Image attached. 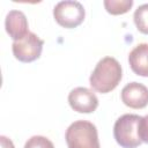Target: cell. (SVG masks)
I'll return each mask as SVG.
<instances>
[{
	"mask_svg": "<svg viewBox=\"0 0 148 148\" xmlns=\"http://www.w3.org/2000/svg\"><path fill=\"white\" fill-rule=\"evenodd\" d=\"M121 76V66L118 60L112 57H104L97 62L90 75L89 82L94 90L101 94H106L112 91L119 84Z\"/></svg>",
	"mask_w": 148,
	"mask_h": 148,
	"instance_id": "cell-1",
	"label": "cell"
},
{
	"mask_svg": "<svg viewBox=\"0 0 148 148\" xmlns=\"http://www.w3.org/2000/svg\"><path fill=\"white\" fill-rule=\"evenodd\" d=\"M71 108L80 113H91L98 106V98L90 89L84 87L74 88L68 95Z\"/></svg>",
	"mask_w": 148,
	"mask_h": 148,
	"instance_id": "cell-6",
	"label": "cell"
},
{
	"mask_svg": "<svg viewBox=\"0 0 148 148\" xmlns=\"http://www.w3.org/2000/svg\"><path fill=\"white\" fill-rule=\"evenodd\" d=\"M133 6L132 0H105L104 7L108 13L112 15H120L127 13Z\"/></svg>",
	"mask_w": 148,
	"mask_h": 148,
	"instance_id": "cell-10",
	"label": "cell"
},
{
	"mask_svg": "<svg viewBox=\"0 0 148 148\" xmlns=\"http://www.w3.org/2000/svg\"><path fill=\"white\" fill-rule=\"evenodd\" d=\"M53 16L59 25L72 29L83 22L86 12L79 1H60L53 8Z\"/></svg>",
	"mask_w": 148,
	"mask_h": 148,
	"instance_id": "cell-4",
	"label": "cell"
},
{
	"mask_svg": "<svg viewBox=\"0 0 148 148\" xmlns=\"http://www.w3.org/2000/svg\"><path fill=\"white\" fill-rule=\"evenodd\" d=\"M121 101L132 109H143L148 105V88L139 82L127 83L121 90Z\"/></svg>",
	"mask_w": 148,
	"mask_h": 148,
	"instance_id": "cell-7",
	"label": "cell"
},
{
	"mask_svg": "<svg viewBox=\"0 0 148 148\" xmlns=\"http://www.w3.org/2000/svg\"><path fill=\"white\" fill-rule=\"evenodd\" d=\"M142 117L133 113H126L119 117L113 126V136L117 143L123 148H136L142 141L139 135Z\"/></svg>",
	"mask_w": 148,
	"mask_h": 148,
	"instance_id": "cell-2",
	"label": "cell"
},
{
	"mask_svg": "<svg viewBox=\"0 0 148 148\" xmlns=\"http://www.w3.org/2000/svg\"><path fill=\"white\" fill-rule=\"evenodd\" d=\"M5 27L7 34L14 42L22 39L29 34L27 17L21 10H10L6 16Z\"/></svg>",
	"mask_w": 148,
	"mask_h": 148,
	"instance_id": "cell-8",
	"label": "cell"
},
{
	"mask_svg": "<svg viewBox=\"0 0 148 148\" xmlns=\"http://www.w3.org/2000/svg\"><path fill=\"white\" fill-rule=\"evenodd\" d=\"M139 135H140V139L142 142L148 143V114L142 117V119H141Z\"/></svg>",
	"mask_w": 148,
	"mask_h": 148,
	"instance_id": "cell-13",
	"label": "cell"
},
{
	"mask_svg": "<svg viewBox=\"0 0 148 148\" xmlns=\"http://www.w3.org/2000/svg\"><path fill=\"white\" fill-rule=\"evenodd\" d=\"M68 148H99L96 126L87 120H76L69 125L65 135Z\"/></svg>",
	"mask_w": 148,
	"mask_h": 148,
	"instance_id": "cell-3",
	"label": "cell"
},
{
	"mask_svg": "<svg viewBox=\"0 0 148 148\" xmlns=\"http://www.w3.org/2000/svg\"><path fill=\"white\" fill-rule=\"evenodd\" d=\"M133 20L136 25V29L140 32L148 35V3L141 5L135 9Z\"/></svg>",
	"mask_w": 148,
	"mask_h": 148,
	"instance_id": "cell-11",
	"label": "cell"
},
{
	"mask_svg": "<svg viewBox=\"0 0 148 148\" xmlns=\"http://www.w3.org/2000/svg\"><path fill=\"white\" fill-rule=\"evenodd\" d=\"M128 62L136 75L148 77V44L141 43L136 45L130 52Z\"/></svg>",
	"mask_w": 148,
	"mask_h": 148,
	"instance_id": "cell-9",
	"label": "cell"
},
{
	"mask_svg": "<svg viewBox=\"0 0 148 148\" xmlns=\"http://www.w3.org/2000/svg\"><path fill=\"white\" fill-rule=\"evenodd\" d=\"M44 40L36 34L30 32L20 40H15L12 45L14 57L21 62H31L40 57Z\"/></svg>",
	"mask_w": 148,
	"mask_h": 148,
	"instance_id": "cell-5",
	"label": "cell"
},
{
	"mask_svg": "<svg viewBox=\"0 0 148 148\" xmlns=\"http://www.w3.org/2000/svg\"><path fill=\"white\" fill-rule=\"evenodd\" d=\"M0 143H1V148H15L12 140L6 138L5 135H1L0 136Z\"/></svg>",
	"mask_w": 148,
	"mask_h": 148,
	"instance_id": "cell-14",
	"label": "cell"
},
{
	"mask_svg": "<svg viewBox=\"0 0 148 148\" xmlns=\"http://www.w3.org/2000/svg\"><path fill=\"white\" fill-rule=\"evenodd\" d=\"M24 148H54V146L47 138L42 135H34L25 142Z\"/></svg>",
	"mask_w": 148,
	"mask_h": 148,
	"instance_id": "cell-12",
	"label": "cell"
}]
</instances>
